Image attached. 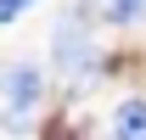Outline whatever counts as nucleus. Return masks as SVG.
<instances>
[{
    "label": "nucleus",
    "instance_id": "obj_3",
    "mask_svg": "<svg viewBox=\"0 0 146 140\" xmlns=\"http://www.w3.org/2000/svg\"><path fill=\"white\" fill-rule=\"evenodd\" d=\"M112 140H146V101H118V112H112Z\"/></svg>",
    "mask_w": 146,
    "mask_h": 140
},
{
    "label": "nucleus",
    "instance_id": "obj_4",
    "mask_svg": "<svg viewBox=\"0 0 146 140\" xmlns=\"http://www.w3.org/2000/svg\"><path fill=\"white\" fill-rule=\"evenodd\" d=\"M101 11H107V22H129V17H141V11H146V0H107Z\"/></svg>",
    "mask_w": 146,
    "mask_h": 140
},
{
    "label": "nucleus",
    "instance_id": "obj_1",
    "mask_svg": "<svg viewBox=\"0 0 146 140\" xmlns=\"http://www.w3.org/2000/svg\"><path fill=\"white\" fill-rule=\"evenodd\" d=\"M51 56H56V67L68 73L73 84H84L96 73V45H90V34L79 28V22H62L56 28V39H51Z\"/></svg>",
    "mask_w": 146,
    "mask_h": 140
},
{
    "label": "nucleus",
    "instance_id": "obj_2",
    "mask_svg": "<svg viewBox=\"0 0 146 140\" xmlns=\"http://www.w3.org/2000/svg\"><path fill=\"white\" fill-rule=\"evenodd\" d=\"M0 84H6V101H11V112H17V123H23V112H34L39 95H45V79H39V67H28V62L6 67Z\"/></svg>",
    "mask_w": 146,
    "mask_h": 140
},
{
    "label": "nucleus",
    "instance_id": "obj_5",
    "mask_svg": "<svg viewBox=\"0 0 146 140\" xmlns=\"http://www.w3.org/2000/svg\"><path fill=\"white\" fill-rule=\"evenodd\" d=\"M28 6H34V0H0V28H6V22H17Z\"/></svg>",
    "mask_w": 146,
    "mask_h": 140
}]
</instances>
